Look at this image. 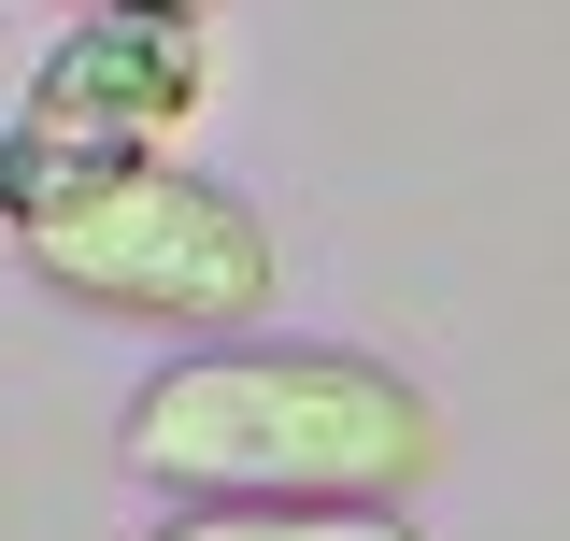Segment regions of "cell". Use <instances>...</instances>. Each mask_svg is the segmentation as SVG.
Here are the masks:
<instances>
[{
	"mask_svg": "<svg viewBox=\"0 0 570 541\" xmlns=\"http://www.w3.org/2000/svg\"><path fill=\"white\" fill-rule=\"evenodd\" d=\"M115 456L142 484H186V513L200 499H385L442 471V400L356 342H200L129 385Z\"/></svg>",
	"mask_w": 570,
	"mask_h": 541,
	"instance_id": "1",
	"label": "cell"
},
{
	"mask_svg": "<svg viewBox=\"0 0 570 541\" xmlns=\"http://www.w3.org/2000/svg\"><path fill=\"white\" fill-rule=\"evenodd\" d=\"M14 257L43 270L58 299H100V314H142V328H214V342L272 299V228H257V200H228L214 171H171V157L43 200L14 228Z\"/></svg>",
	"mask_w": 570,
	"mask_h": 541,
	"instance_id": "2",
	"label": "cell"
},
{
	"mask_svg": "<svg viewBox=\"0 0 570 541\" xmlns=\"http://www.w3.org/2000/svg\"><path fill=\"white\" fill-rule=\"evenodd\" d=\"M200 86H214V14H186V0H100L86 29H58L14 129H0V228H29L71 186L142 171L200 115Z\"/></svg>",
	"mask_w": 570,
	"mask_h": 541,
	"instance_id": "3",
	"label": "cell"
},
{
	"mask_svg": "<svg viewBox=\"0 0 570 541\" xmlns=\"http://www.w3.org/2000/svg\"><path fill=\"white\" fill-rule=\"evenodd\" d=\"M157 541H428V528L385 513V499H200Z\"/></svg>",
	"mask_w": 570,
	"mask_h": 541,
	"instance_id": "4",
	"label": "cell"
},
{
	"mask_svg": "<svg viewBox=\"0 0 570 541\" xmlns=\"http://www.w3.org/2000/svg\"><path fill=\"white\" fill-rule=\"evenodd\" d=\"M86 14H100V0H86ZM186 14H214V0H186Z\"/></svg>",
	"mask_w": 570,
	"mask_h": 541,
	"instance_id": "5",
	"label": "cell"
}]
</instances>
